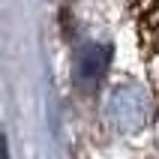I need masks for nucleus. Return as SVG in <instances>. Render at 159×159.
Wrapping results in <instances>:
<instances>
[{"instance_id":"nucleus-1","label":"nucleus","mask_w":159,"mask_h":159,"mask_svg":"<svg viewBox=\"0 0 159 159\" xmlns=\"http://www.w3.org/2000/svg\"><path fill=\"white\" fill-rule=\"evenodd\" d=\"M147 111H150V102H147V93L138 84L114 87L105 102V120L111 123V129H117L123 135L141 129L147 123Z\"/></svg>"},{"instance_id":"nucleus-2","label":"nucleus","mask_w":159,"mask_h":159,"mask_svg":"<svg viewBox=\"0 0 159 159\" xmlns=\"http://www.w3.org/2000/svg\"><path fill=\"white\" fill-rule=\"evenodd\" d=\"M108 63H111V45H105V42H84L78 51H75V66H72L75 84H78L81 90L96 87L99 81L105 78Z\"/></svg>"},{"instance_id":"nucleus-3","label":"nucleus","mask_w":159,"mask_h":159,"mask_svg":"<svg viewBox=\"0 0 159 159\" xmlns=\"http://www.w3.org/2000/svg\"><path fill=\"white\" fill-rule=\"evenodd\" d=\"M0 159H9V147H6V138L0 135Z\"/></svg>"}]
</instances>
